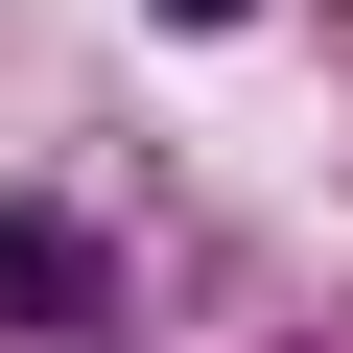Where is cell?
<instances>
[{
    "mask_svg": "<svg viewBox=\"0 0 353 353\" xmlns=\"http://www.w3.org/2000/svg\"><path fill=\"white\" fill-rule=\"evenodd\" d=\"M0 306H24V330H71V306H94V236H71V212H24V236H0Z\"/></svg>",
    "mask_w": 353,
    "mask_h": 353,
    "instance_id": "1",
    "label": "cell"
},
{
    "mask_svg": "<svg viewBox=\"0 0 353 353\" xmlns=\"http://www.w3.org/2000/svg\"><path fill=\"white\" fill-rule=\"evenodd\" d=\"M141 24H236V0H141Z\"/></svg>",
    "mask_w": 353,
    "mask_h": 353,
    "instance_id": "2",
    "label": "cell"
}]
</instances>
